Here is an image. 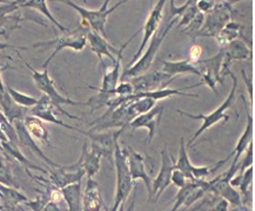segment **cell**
I'll use <instances>...</instances> for the list:
<instances>
[{
	"instance_id": "cell-48",
	"label": "cell",
	"mask_w": 255,
	"mask_h": 211,
	"mask_svg": "<svg viewBox=\"0 0 255 211\" xmlns=\"http://www.w3.org/2000/svg\"><path fill=\"white\" fill-rule=\"evenodd\" d=\"M133 211H134V210H133Z\"/></svg>"
},
{
	"instance_id": "cell-34",
	"label": "cell",
	"mask_w": 255,
	"mask_h": 211,
	"mask_svg": "<svg viewBox=\"0 0 255 211\" xmlns=\"http://www.w3.org/2000/svg\"><path fill=\"white\" fill-rule=\"evenodd\" d=\"M252 183H253V165L250 168H247L246 170L241 174V182L239 184V189H240L241 200H243L244 204L250 203V200L252 197L251 190H252Z\"/></svg>"
},
{
	"instance_id": "cell-2",
	"label": "cell",
	"mask_w": 255,
	"mask_h": 211,
	"mask_svg": "<svg viewBox=\"0 0 255 211\" xmlns=\"http://www.w3.org/2000/svg\"><path fill=\"white\" fill-rule=\"evenodd\" d=\"M228 75L232 77V80H233V86H232V89L230 94H228V96L225 99V101L221 103L220 106L218 107L217 109L213 110V112L211 113V114L208 115H204V114H189L187 112H184V110L181 109H175L176 113H179L180 115H184L186 118L188 119H192V120H202V125L200 128L198 129L197 132H195V134L192 136V139L189 140L188 143L186 144V147L188 148H192L193 143H194L195 141L199 139V136H201L204 133L207 131V129L211 128L212 126L217 125L218 122H220L221 120L224 122H227L228 120H230V116L225 114V112H226L227 109H230L232 105H233L234 101H235V92H237V87H238V79L237 76H235V74L233 72H231V70L227 72ZM226 74V75H227Z\"/></svg>"
},
{
	"instance_id": "cell-11",
	"label": "cell",
	"mask_w": 255,
	"mask_h": 211,
	"mask_svg": "<svg viewBox=\"0 0 255 211\" xmlns=\"http://www.w3.org/2000/svg\"><path fill=\"white\" fill-rule=\"evenodd\" d=\"M125 149L127 162H128V169L130 178L133 182L136 180H141L145 183V187L147 189V195H148V202H151L153 197V190H152V178L147 174L145 168V161H143V156L135 150H133L130 147H126Z\"/></svg>"
},
{
	"instance_id": "cell-20",
	"label": "cell",
	"mask_w": 255,
	"mask_h": 211,
	"mask_svg": "<svg viewBox=\"0 0 255 211\" xmlns=\"http://www.w3.org/2000/svg\"><path fill=\"white\" fill-rule=\"evenodd\" d=\"M162 113H163L162 106L153 107L149 112L145 113V114L139 115L138 118L134 119L133 121L129 123V128H132L133 132L140 128L148 129V141L147 142H148V143H152L156 129H158L160 122H161Z\"/></svg>"
},
{
	"instance_id": "cell-5",
	"label": "cell",
	"mask_w": 255,
	"mask_h": 211,
	"mask_svg": "<svg viewBox=\"0 0 255 211\" xmlns=\"http://www.w3.org/2000/svg\"><path fill=\"white\" fill-rule=\"evenodd\" d=\"M65 5L70 6L73 9L79 13L81 22L80 25L85 28H88V30L97 32L100 35L106 38V31H105V26H106L107 18L111 13L116 11L117 8H119L120 6L126 4V0H122V1H118L116 5L112 6V7L109 8L110 0H106L103 5L100 6L99 9H88L85 8L83 6H79L76 2L71 1V0H63Z\"/></svg>"
},
{
	"instance_id": "cell-17",
	"label": "cell",
	"mask_w": 255,
	"mask_h": 211,
	"mask_svg": "<svg viewBox=\"0 0 255 211\" xmlns=\"http://www.w3.org/2000/svg\"><path fill=\"white\" fill-rule=\"evenodd\" d=\"M103 157H106L105 151L98 147L97 144L91 142L90 147L86 143L83 145V150H81V155L79 160H78V163L83 168L85 175L87 177H93L99 171L100 161Z\"/></svg>"
},
{
	"instance_id": "cell-37",
	"label": "cell",
	"mask_w": 255,
	"mask_h": 211,
	"mask_svg": "<svg viewBox=\"0 0 255 211\" xmlns=\"http://www.w3.org/2000/svg\"><path fill=\"white\" fill-rule=\"evenodd\" d=\"M204 20H205V14L204 13L199 12L197 17L193 19V20L189 22L185 28H182L181 32L182 33L189 35V37H192L193 39H195L197 34L199 33V31L201 30L202 25H204Z\"/></svg>"
},
{
	"instance_id": "cell-10",
	"label": "cell",
	"mask_w": 255,
	"mask_h": 211,
	"mask_svg": "<svg viewBox=\"0 0 255 211\" xmlns=\"http://www.w3.org/2000/svg\"><path fill=\"white\" fill-rule=\"evenodd\" d=\"M165 4H166V0H159L154 7L152 8V11L149 12L148 18L146 19L145 25H143V38L141 40V44H140L138 51H136V53L133 57V59L130 60V63L128 66H127V68L132 66V65H134V63H135V61L138 60L140 57H141L142 52L146 48L147 44H148L149 40L153 38V35L158 32L160 24H161L162 18H163L162 11H163V7H165Z\"/></svg>"
},
{
	"instance_id": "cell-36",
	"label": "cell",
	"mask_w": 255,
	"mask_h": 211,
	"mask_svg": "<svg viewBox=\"0 0 255 211\" xmlns=\"http://www.w3.org/2000/svg\"><path fill=\"white\" fill-rule=\"evenodd\" d=\"M198 13H199V9L197 7V1H193V0H191L188 6L184 11V13H182L181 19H180L178 24H176V28L186 27V26H187L193 19L197 17Z\"/></svg>"
},
{
	"instance_id": "cell-27",
	"label": "cell",
	"mask_w": 255,
	"mask_h": 211,
	"mask_svg": "<svg viewBox=\"0 0 255 211\" xmlns=\"http://www.w3.org/2000/svg\"><path fill=\"white\" fill-rule=\"evenodd\" d=\"M244 26L239 22L235 21H230L228 24L225 26L224 30H221L220 33H219L214 39L217 40L218 45L220 48H225L228 44H231L232 41L237 40V39H241L247 44V39L243 35Z\"/></svg>"
},
{
	"instance_id": "cell-44",
	"label": "cell",
	"mask_w": 255,
	"mask_h": 211,
	"mask_svg": "<svg viewBox=\"0 0 255 211\" xmlns=\"http://www.w3.org/2000/svg\"><path fill=\"white\" fill-rule=\"evenodd\" d=\"M8 68H12L11 66H8V65H5V66H1V65H0V97L2 96V94L5 93V84H4V82H2V79H1V74H2V72H4V70H8Z\"/></svg>"
},
{
	"instance_id": "cell-26",
	"label": "cell",
	"mask_w": 255,
	"mask_h": 211,
	"mask_svg": "<svg viewBox=\"0 0 255 211\" xmlns=\"http://www.w3.org/2000/svg\"><path fill=\"white\" fill-rule=\"evenodd\" d=\"M162 63V72L166 73L167 75L172 77H176L178 75H182V74H193L200 77V73H199L198 68L195 65L191 64L188 59L181 60V61H161Z\"/></svg>"
},
{
	"instance_id": "cell-28",
	"label": "cell",
	"mask_w": 255,
	"mask_h": 211,
	"mask_svg": "<svg viewBox=\"0 0 255 211\" xmlns=\"http://www.w3.org/2000/svg\"><path fill=\"white\" fill-rule=\"evenodd\" d=\"M0 147H1V149L4 150V152L7 155V156H11L12 158H14V160H17L19 163L24 165V167L26 168V170L34 169V170L40 171V173L48 174L47 169H44V168L39 167V165H35L34 163H32V162L29 161L27 157L24 156V154L20 151V149L18 148L19 145L12 143V142H9V141H1L0 142Z\"/></svg>"
},
{
	"instance_id": "cell-43",
	"label": "cell",
	"mask_w": 255,
	"mask_h": 211,
	"mask_svg": "<svg viewBox=\"0 0 255 211\" xmlns=\"http://www.w3.org/2000/svg\"><path fill=\"white\" fill-rule=\"evenodd\" d=\"M241 74H243L245 83H246L247 87H248V93H250V100H251V109H252V108H253V81L248 79V76H247L246 72H245V70H241Z\"/></svg>"
},
{
	"instance_id": "cell-24",
	"label": "cell",
	"mask_w": 255,
	"mask_h": 211,
	"mask_svg": "<svg viewBox=\"0 0 255 211\" xmlns=\"http://www.w3.org/2000/svg\"><path fill=\"white\" fill-rule=\"evenodd\" d=\"M24 125L26 127V129H27V132L29 133V135H31L34 140L41 142L42 144L51 145L50 132H48L47 127L45 126L44 121L35 118V116L26 115L24 119Z\"/></svg>"
},
{
	"instance_id": "cell-1",
	"label": "cell",
	"mask_w": 255,
	"mask_h": 211,
	"mask_svg": "<svg viewBox=\"0 0 255 211\" xmlns=\"http://www.w3.org/2000/svg\"><path fill=\"white\" fill-rule=\"evenodd\" d=\"M179 22L178 18H169L167 24L163 26L162 28H159L158 32L153 35V38L148 42V47L146 48V51L143 52L142 57H140L138 60L134 63L132 66L126 68L124 70L122 79H132V77L139 76L141 74L148 72V70L151 68L153 61H154L156 54H158L159 48L161 47L163 40L167 37V34L171 32L173 26L176 25Z\"/></svg>"
},
{
	"instance_id": "cell-22",
	"label": "cell",
	"mask_w": 255,
	"mask_h": 211,
	"mask_svg": "<svg viewBox=\"0 0 255 211\" xmlns=\"http://www.w3.org/2000/svg\"><path fill=\"white\" fill-rule=\"evenodd\" d=\"M0 199L5 211H20L21 204L27 202L28 199L17 188L0 184Z\"/></svg>"
},
{
	"instance_id": "cell-33",
	"label": "cell",
	"mask_w": 255,
	"mask_h": 211,
	"mask_svg": "<svg viewBox=\"0 0 255 211\" xmlns=\"http://www.w3.org/2000/svg\"><path fill=\"white\" fill-rule=\"evenodd\" d=\"M0 184L7 187H13L18 189V183L14 180L11 168L7 162V155L5 154L1 147H0Z\"/></svg>"
},
{
	"instance_id": "cell-42",
	"label": "cell",
	"mask_w": 255,
	"mask_h": 211,
	"mask_svg": "<svg viewBox=\"0 0 255 211\" xmlns=\"http://www.w3.org/2000/svg\"><path fill=\"white\" fill-rule=\"evenodd\" d=\"M215 5H217V1H212V0H200V1H197L199 12L204 13V14H207V13L211 12Z\"/></svg>"
},
{
	"instance_id": "cell-29",
	"label": "cell",
	"mask_w": 255,
	"mask_h": 211,
	"mask_svg": "<svg viewBox=\"0 0 255 211\" xmlns=\"http://www.w3.org/2000/svg\"><path fill=\"white\" fill-rule=\"evenodd\" d=\"M61 194H63L64 201L67 203L68 211H84L81 182L63 188Z\"/></svg>"
},
{
	"instance_id": "cell-4",
	"label": "cell",
	"mask_w": 255,
	"mask_h": 211,
	"mask_svg": "<svg viewBox=\"0 0 255 211\" xmlns=\"http://www.w3.org/2000/svg\"><path fill=\"white\" fill-rule=\"evenodd\" d=\"M113 157V164L116 165L117 170V189L113 207L110 211H119L123 208L124 203L126 202L127 197L129 196L130 191L133 189L134 182L130 178L125 149L120 147L119 141L116 143Z\"/></svg>"
},
{
	"instance_id": "cell-6",
	"label": "cell",
	"mask_w": 255,
	"mask_h": 211,
	"mask_svg": "<svg viewBox=\"0 0 255 211\" xmlns=\"http://www.w3.org/2000/svg\"><path fill=\"white\" fill-rule=\"evenodd\" d=\"M90 31L88 28H85L83 26H79L77 30H74L73 32H66V33L60 35V37H57L52 40H47V41H40V42H35V44L32 45V47L38 48V47H52L53 48V52L50 57L45 60L44 65V70H46L48 64L51 63V60L57 55L59 52L65 50V48H70L72 51L76 52H81L86 47L87 45V39H86V34L87 32Z\"/></svg>"
},
{
	"instance_id": "cell-8",
	"label": "cell",
	"mask_w": 255,
	"mask_h": 211,
	"mask_svg": "<svg viewBox=\"0 0 255 211\" xmlns=\"http://www.w3.org/2000/svg\"><path fill=\"white\" fill-rule=\"evenodd\" d=\"M222 59H224V51L220 52L214 57L209 59L200 60L195 64V67L198 68L200 73L201 82L193 84V88H197L200 86H207L213 90L214 94H217V84L222 83L221 77V67H222Z\"/></svg>"
},
{
	"instance_id": "cell-40",
	"label": "cell",
	"mask_w": 255,
	"mask_h": 211,
	"mask_svg": "<svg viewBox=\"0 0 255 211\" xmlns=\"http://www.w3.org/2000/svg\"><path fill=\"white\" fill-rule=\"evenodd\" d=\"M187 181L188 180L186 178V176L181 173V171L178 170V169H174V170H173L172 176H171V184H173V186H175L178 189H180V188L186 186Z\"/></svg>"
},
{
	"instance_id": "cell-39",
	"label": "cell",
	"mask_w": 255,
	"mask_h": 211,
	"mask_svg": "<svg viewBox=\"0 0 255 211\" xmlns=\"http://www.w3.org/2000/svg\"><path fill=\"white\" fill-rule=\"evenodd\" d=\"M134 94L133 86L130 84L129 81H123L117 86L116 90H114V95L116 96H129Z\"/></svg>"
},
{
	"instance_id": "cell-3",
	"label": "cell",
	"mask_w": 255,
	"mask_h": 211,
	"mask_svg": "<svg viewBox=\"0 0 255 211\" xmlns=\"http://www.w3.org/2000/svg\"><path fill=\"white\" fill-rule=\"evenodd\" d=\"M18 55H19V58H20V59L24 61L25 66L28 68L29 72H31V75H32V77H33V81H34L35 86H37V88L39 90H41V92L44 93V95H46L48 99H50V101L53 103V106L55 107V109L58 110V113H60V114H63V115H66L67 118H70V119L81 121L80 118L70 114L67 110H64L63 107H61V105L77 106V105H85V102L73 101V100H71V99H68V97H65V96L61 95V94L58 92V89L55 88L54 81L52 80L50 74H48L47 68H46V70H42V72H39V70H34V68L32 67L31 65H29L27 61L24 59V58H22L20 52H18Z\"/></svg>"
},
{
	"instance_id": "cell-45",
	"label": "cell",
	"mask_w": 255,
	"mask_h": 211,
	"mask_svg": "<svg viewBox=\"0 0 255 211\" xmlns=\"http://www.w3.org/2000/svg\"><path fill=\"white\" fill-rule=\"evenodd\" d=\"M6 48H9V50H15L18 52L27 50V47H17V46H12V45H8V44H1V42H0V51L6 50Z\"/></svg>"
},
{
	"instance_id": "cell-25",
	"label": "cell",
	"mask_w": 255,
	"mask_h": 211,
	"mask_svg": "<svg viewBox=\"0 0 255 211\" xmlns=\"http://www.w3.org/2000/svg\"><path fill=\"white\" fill-rule=\"evenodd\" d=\"M0 108L11 123H14L18 120H24L28 112L27 108H24L13 101L7 90H5V93L0 97Z\"/></svg>"
},
{
	"instance_id": "cell-21",
	"label": "cell",
	"mask_w": 255,
	"mask_h": 211,
	"mask_svg": "<svg viewBox=\"0 0 255 211\" xmlns=\"http://www.w3.org/2000/svg\"><path fill=\"white\" fill-rule=\"evenodd\" d=\"M86 39L91 50L97 54V57L99 58L100 61H103L104 57H107L109 59L112 60V63H116L117 53L119 50L114 48L112 45L107 41V38L103 37V35L97 33V32L90 30L86 34Z\"/></svg>"
},
{
	"instance_id": "cell-38",
	"label": "cell",
	"mask_w": 255,
	"mask_h": 211,
	"mask_svg": "<svg viewBox=\"0 0 255 211\" xmlns=\"http://www.w3.org/2000/svg\"><path fill=\"white\" fill-rule=\"evenodd\" d=\"M245 152H246V155H245L243 160L238 162L237 167H235V169H237V173L239 171L240 174H243L247 168H250L253 165V141L251 142Z\"/></svg>"
},
{
	"instance_id": "cell-15",
	"label": "cell",
	"mask_w": 255,
	"mask_h": 211,
	"mask_svg": "<svg viewBox=\"0 0 255 211\" xmlns=\"http://www.w3.org/2000/svg\"><path fill=\"white\" fill-rule=\"evenodd\" d=\"M57 114H59L58 110L55 109V107L53 106V103L50 101V99H48L46 95H44V94H42L40 99H39L37 105L32 107V108H29L27 112V115L35 116V118L40 119L41 121L44 122L53 123V125H58L60 127H64V128L71 129V131H74L78 133L81 132V129L74 128V127L65 123L61 119L57 118Z\"/></svg>"
},
{
	"instance_id": "cell-13",
	"label": "cell",
	"mask_w": 255,
	"mask_h": 211,
	"mask_svg": "<svg viewBox=\"0 0 255 211\" xmlns=\"http://www.w3.org/2000/svg\"><path fill=\"white\" fill-rule=\"evenodd\" d=\"M241 99L244 100L245 102V107H246V113H247V125H246V128H245V131L243 133V135L240 136V139H239L237 145H235V149L234 151L232 152L231 156H227V158H225V162H226L228 158L234 156V160L232 162V165L231 168L228 169L226 171V176L232 178L234 176V175H237V163L240 160L241 155L244 154L245 151H246V149L248 148V145L252 141H253V133H254V125H253V115H252V109H248L247 106H246V100H245L244 95H241Z\"/></svg>"
},
{
	"instance_id": "cell-18",
	"label": "cell",
	"mask_w": 255,
	"mask_h": 211,
	"mask_svg": "<svg viewBox=\"0 0 255 211\" xmlns=\"http://www.w3.org/2000/svg\"><path fill=\"white\" fill-rule=\"evenodd\" d=\"M124 132H125V129H118V131H111L107 133H91L85 131H81L80 133L90 139L92 143L97 144L98 147L103 149L105 154H106V158H109L113 163L114 148H116V143L119 141L120 135Z\"/></svg>"
},
{
	"instance_id": "cell-14",
	"label": "cell",
	"mask_w": 255,
	"mask_h": 211,
	"mask_svg": "<svg viewBox=\"0 0 255 211\" xmlns=\"http://www.w3.org/2000/svg\"><path fill=\"white\" fill-rule=\"evenodd\" d=\"M175 160L169 154L167 147H165L161 151V168L155 178L152 180L153 195H155V200H159L163 191L171 186V176L174 170Z\"/></svg>"
},
{
	"instance_id": "cell-47",
	"label": "cell",
	"mask_w": 255,
	"mask_h": 211,
	"mask_svg": "<svg viewBox=\"0 0 255 211\" xmlns=\"http://www.w3.org/2000/svg\"><path fill=\"white\" fill-rule=\"evenodd\" d=\"M0 4H1V2H0Z\"/></svg>"
},
{
	"instance_id": "cell-35",
	"label": "cell",
	"mask_w": 255,
	"mask_h": 211,
	"mask_svg": "<svg viewBox=\"0 0 255 211\" xmlns=\"http://www.w3.org/2000/svg\"><path fill=\"white\" fill-rule=\"evenodd\" d=\"M5 89L7 90V93L9 94V96L12 97L13 101H14L15 103H18L19 106L24 107V108H27V109L32 108V107H34L39 101V99H35V97H33V96L26 95V94H24V93L18 92V90L12 88L9 84H5Z\"/></svg>"
},
{
	"instance_id": "cell-31",
	"label": "cell",
	"mask_w": 255,
	"mask_h": 211,
	"mask_svg": "<svg viewBox=\"0 0 255 211\" xmlns=\"http://www.w3.org/2000/svg\"><path fill=\"white\" fill-rule=\"evenodd\" d=\"M230 203L222 197L213 193H207L202 197V201L198 207L193 208L192 211H228Z\"/></svg>"
},
{
	"instance_id": "cell-7",
	"label": "cell",
	"mask_w": 255,
	"mask_h": 211,
	"mask_svg": "<svg viewBox=\"0 0 255 211\" xmlns=\"http://www.w3.org/2000/svg\"><path fill=\"white\" fill-rule=\"evenodd\" d=\"M232 5H233V2L231 1H217L214 8L207 14H205L204 25H202L201 30L199 31L195 38L217 37L221 30H224L225 26L231 21L232 14L235 12Z\"/></svg>"
},
{
	"instance_id": "cell-46",
	"label": "cell",
	"mask_w": 255,
	"mask_h": 211,
	"mask_svg": "<svg viewBox=\"0 0 255 211\" xmlns=\"http://www.w3.org/2000/svg\"><path fill=\"white\" fill-rule=\"evenodd\" d=\"M0 211H5V209H4V207L1 206V204H0Z\"/></svg>"
},
{
	"instance_id": "cell-12",
	"label": "cell",
	"mask_w": 255,
	"mask_h": 211,
	"mask_svg": "<svg viewBox=\"0 0 255 211\" xmlns=\"http://www.w3.org/2000/svg\"><path fill=\"white\" fill-rule=\"evenodd\" d=\"M142 30H139L136 33L133 34V37L129 39V40H127L125 44H124V46H122L119 51H118L117 53V60L116 63H113V67L111 70H107L106 73L104 74V77H103V83H101V87L99 88H97V87H92V86H88L90 88H92L94 90H98L99 93H103V94H107V95H114V90H116L117 86L119 84V80L120 77H122V60H123V52L125 51V48L128 46V44L130 41L133 40V38L136 37V34H139L140 32Z\"/></svg>"
},
{
	"instance_id": "cell-32",
	"label": "cell",
	"mask_w": 255,
	"mask_h": 211,
	"mask_svg": "<svg viewBox=\"0 0 255 211\" xmlns=\"http://www.w3.org/2000/svg\"><path fill=\"white\" fill-rule=\"evenodd\" d=\"M192 163L189 161V156L187 152V147H186L185 139H180V148H179V157L178 161L174 163V169H178V170L181 171L182 174L185 175L186 178L188 181H195L192 176Z\"/></svg>"
},
{
	"instance_id": "cell-41",
	"label": "cell",
	"mask_w": 255,
	"mask_h": 211,
	"mask_svg": "<svg viewBox=\"0 0 255 211\" xmlns=\"http://www.w3.org/2000/svg\"><path fill=\"white\" fill-rule=\"evenodd\" d=\"M202 55V48L199 45H193V46L189 48V57L188 61L193 65H195L200 61V58Z\"/></svg>"
},
{
	"instance_id": "cell-30",
	"label": "cell",
	"mask_w": 255,
	"mask_h": 211,
	"mask_svg": "<svg viewBox=\"0 0 255 211\" xmlns=\"http://www.w3.org/2000/svg\"><path fill=\"white\" fill-rule=\"evenodd\" d=\"M20 8L34 9V11H37L40 13V14L44 15L45 18H47L48 20L53 24L54 27H58L59 31L64 32V33L68 32V28L65 27L64 25H61L60 22L54 18V15L52 14L50 8H48L46 0H27V1H21L20 0Z\"/></svg>"
},
{
	"instance_id": "cell-23",
	"label": "cell",
	"mask_w": 255,
	"mask_h": 211,
	"mask_svg": "<svg viewBox=\"0 0 255 211\" xmlns=\"http://www.w3.org/2000/svg\"><path fill=\"white\" fill-rule=\"evenodd\" d=\"M103 207L99 186L92 177H87L86 187L83 194V209L84 211H100Z\"/></svg>"
},
{
	"instance_id": "cell-9",
	"label": "cell",
	"mask_w": 255,
	"mask_h": 211,
	"mask_svg": "<svg viewBox=\"0 0 255 211\" xmlns=\"http://www.w3.org/2000/svg\"><path fill=\"white\" fill-rule=\"evenodd\" d=\"M175 79L176 77L169 76L162 70H152V72H146L139 76L132 77L129 82L133 86L134 93H143L167 88L168 84L172 83Z\"/></svg>"
},
{
	"instance_id": "cell-19",
	"label": "cell",
	"mask_w": 255,
	"mask_h": 211,
	"mask_svg": "<svg viewBox=\"0 0 255 211\" xmlns=\"http://www.w3.org/2000/svg\"><path fill=\"white\" fill-rule=\"evenodd\" d=\"M13 126H14L15 132H17L19 144L22 145V147L28 148L29 150L33 152L35 156L40 157L45 163L50 165L51 169H59L63 167V164L55 163L54 161H52L51 158H48L46 155H45V152L41 150V148L37 144V142L34 141V139L29 135V133L27 132V129H26V127L24 125V120H18V121L13 123Z\"/></svg>"
},
{
	"instance_id": "cell-16",
	"label": "cell",
	"mask_w": 255,
	"mask_h": 211,
	"mask_svg": "<svg viewBox=\"0 0 255 211\" xmlns=\"http://www.w3.org/2000/svg\"><path fill=\"white\" fill-rule=\"evenodd\" d=\"M224 51V59H222L221 76H225L230 70L232 61H246L252 58L251 47L241 39L232 41L226 47L222 48Z\"/></svg>"
}]
</instances>
